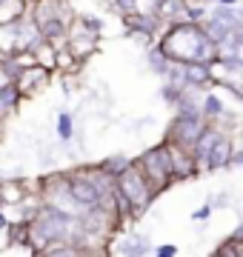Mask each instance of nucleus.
<instances>
[{
    "label": "nucleus",
    "mask_w": 243,
    "mask_h": 257,
    "mask_svg": "<svg viewBox=\"0 0 243 257\" xmlns=\"http://www.w3.org/2000/svg\"><path fill=\"white\" fill-rule=\"evenodd\" d=\"M158 46L169 55L172 63H217L220 46L206 35L203 23H192V20H180V23H169L163 37H158Z\"/></svg>",
    "instance_id": "nucleus-1"
},
{
    "label": "nucleus",
    "mask_w": 243,
    "mask_h": 257,
    "mask_svg": "<svg viewBox=\"0 0 243 257\" xmlns=\"http://www.w3.org/2000/svg\"><path fill=\"white\" fill-rule=\"evenodd\" d=\"M117 189H120V192L126 194V200L132 203V214H135V220L149 209L152 200H155V194H158L155 192V186L149 183V177L143 175V169L138 163H132L129 169L117 177Z\"/></svg>",
    "instance_id": "nucleus-2"
},
{
    "label": "nucleus",
    "mask_w": 243,
    "mask_h": 257,
    "mask_svg": "<svg viewBox=\"0 0 243 257\" xmlns=\"http://www.w3.org/2000/svg\"><path fill=\"white\" fill-rule=\"evenodd\" d=\"M135 163L143 169V175L149 177V183L155 186V192L160 189H166L172 180H175V169H172V146L166 143H160V146L149 149V152H143Z\"/></svg>",
    "instance_id": "nucleus-3"
},
{
    "label": "nucleus",
    "mask_w": 243,
    "mask_h": 257,
    "mask_svg": "<svg viewBox=\"0 0 243 257\" xmlns=\"http://www.w3.org/2000/svg\"><path fill=\"white\" fill-rule=\"evenodd\" d=\"M69 189H72V197L77 200L80 209H92V206H100L103 203V192L97 189V183L89 177L86 169L69 172Z\"/></svg>",
    "instance_id": "nucleus-4"
},
{
    "label": "nucleus",
    "mask_w": 243,
    "mask_h": 257,
    "mask_svg": "<svg viewBox=\"0 0 243 257\" xmlns=\"http://www.w3.org/2000/svg\"><path fill=\"white\" fill-rule=\"evenodd\" d=\"M52 72L55 69H49V66H26V69H20L18 74V89L20 94H23V100H32V97H38L40 92H46L49 89V83H52Z\"/></svg>",
    "instance_id": "nucleus-5"
},
{
    "label": "nucleus",
    "mask_w": 243,
    "mask_h": 257,
    "mask_svg": "<svg viewBox=\"0 0 243 257\" xmlns=\"http://www.w3.org/2000/svg\"><path fill=\"white\" fill-rule=\"evenodd\" d=\"M203 114H178L172 128H169V143H178V146H186L192 149L200 138V132H203Z\"/></svg>",
    "instance_id": "nucleus-6"
},
{
    "label": "nucleus",
    "mask_w": 243,
    "mask_h": 257,
    "mask_svg": "<svg viewBox=\"0 0 243 257\" xmlns=\"http://www.w3.org/2000/svg\"><path fill=\"white\" fill-rule=\"evenodd\" d=\"M29 15L38 20L40 26L49 23V20H75V12L69 6V0H35L29 6Z\"/></svg>",
    "instance_id": "nucleus-7"
},
{
    "label": "nucleus",
    "mask_w": 243,
    "mask_h": 257,
    "mask_svg": "<svg viewBox=\"0 0 243 257\" xmlns=\"http://www.w3.org/2000/svg\"><path fill=\"white\" fill-rule=\"evenodd\" d=\"M97 43H100V35H92V32H86L83 26H77L75 20H72V29H69V40H66V46L72 49L80 60H89V57L97 52Z\"/></svg>",
    "instance_id": "nucleus-8"
},
{
    "label": "nucleus",
    "mask_w": 243,
    "mask_h": 257,
    "mask_svg": "<svg viewBox=\"0 0 243 257\" xmlns=\"http://www.w3.org/2000/svg\"><path fill=\"white\" fill-rule=\"evenodd\" d=\"M232 140L226 138V135H220L217 138V143L212 146V152L206 155V160L200 163V169L203 172H217V169H226V166H232Z\"/></svg>",
    "instance_id": "nucleus-9"
},
{
    "label": "nucleus",
    "mask_w": 243,
    "mask_h": 257,
    "mask_svg": "<svg viewBox=\"0 0 243 257\" xmlns=\"http://www.w3.org/2000/svg\"><path fill=\"white\" fill-rule=\"evenodd\" d=\"M109 251L123 257H143L152 251V246H149V237H143V234H123V237L114 240V246Z\"/></svg>",
    "instance_id": "nucleus-10"
},
{
    "label": "nucleus",
    "mask_w": 243,
    "mask_h": 257,
    "mask_svg": "<svg viewBox=\"0 0 243 257\" xmlns=\"http://www.w3.org/2000/svg\"><path fill=\"white\" fill-rule=\"evenodd\" d=\"M152 12L163 23H180V20H186L189 0H152Z\"/></svg>",
    "instance_id": "nucleus-11"
},
{
    "label": "nucleus",
    "mask_w": 243,
    "mask_h": 257,
    "mask_svg": "<svg viewBox=\"0 0 243 257\" xmlns=\"http://www.w3.org/2000/svg\"><path fill=\"white\" fill-rule=\"evenodd\" d=\"M20 100H23V94H20L18 83L15 80L3 83V86H0V120H9L12 114L18 111Z\"/></svg>",
    "instance_id": "nucleus-12"
},
{
    "label": "nucleus",
    "mask_w": 243,
    "mask_h": 257,
    "mask_svg": "<svg viewBox=\"0 0 243 257\" xmlns=\"http://www.w3.org/2000/svg\"><path fill=\"white\" fill-rule=\"evenodd\" d=\"M6 234H9L12 246H20V248H29V251H32V220H29V217L12 220L9 229H6Z\"/></svg>",
    "instance_id": "nucleus-13"
},
{
    "label": "nucleus",
    "mask_w": 243,
    "mask_h": 257,
    "mask_svg": "<svg viewBox=\"0 0 243 257\" xmlns=\"http://www.w3.org/2000/svg\"><path fill=\"white\" fill-rule=\"evenodd\" d=\"M55 135H57V140H60L63 146H66V143H72V138H75V114H72V111H66V109L57 111Z\"/></svg>",
    "instance_id": "nucleus-14"
},
{
    "label": "nucleus",
    "mask_w": 243,
    "mask_h": 257,
    "mask_svg": "<svg viewBox=\"0 0 243 257\" xmlns=\"http://www.w3.org/2000/svg\"><path fill=\"white\" fill-rule=\"evenodd\" d=\"M146 60H149V69L158 74V77H166V72L172 69V60H169V55L158 46V43H155V46H149V52H146Z\"/></svg>",
    "instance_id": "nucleus-15"
},
{
    "label": "nucleus",
    "mask_w": 243,
    "mask_h": 257,
    "mask_svg": "<svg viewBox=\"0 0 243 257\" xmlns=\"http://www.w3.org/2000/svg\"><path fill=\"white\" fill-rule=\"evenodd\" d=\"M0 52H3V57L18 52V20L15 23H0Z\"/></svg>",
    "instance_id": "nucleus-16"
},
{
    "label": "nucleus",
    "mask_w": 243,
    "mask_h": 257,
    "mask_svg": "<svg viewBox=\"0 0 243 257\" xmlns=\"http://www.w3.org/2000/svg\"><path fill=\"white\" fill-rule=\"evenodd\" d=\"M29 12L23 0H0V23H15Z\"/></svg>",
    "instance_id": "nucleus-17"
},
{
    "label": "nucleus",
    "mask_w": 243,
    "mask_h": 257,
    "mask_svg": "<svg viewBox=\"0 0 243 257\" xmlns=\"http://www.w3.org/2000/svg\"><path fill=\"white\" fill-rule=\"evenodd\" d=\"M132 163H135V160H132L129 155H123V152H114V155H109V157H103V160H100V166H103V169H106L112 177H120Z\"/></svg>",
    "instance_id": "nucleus-18"
},
{
    "label": "nucleus",
    "mask_w": 243,
    "mask_h": 257,
    "mask_svg": "<svg viewBox=\"0 0 243 257\" xmlns=\"http://www.w3.org/2000/svg\"><path fill=\"white\" fill-rule=\"evenodd\" d=\"M240 15H243L240 9H234V6H223V3H220V6H217V9L212 12V18L220 20V23H226V26H232V29H237V26L243 23Z\"/></svg>",
    "instance_id": "nucleus-19"
},
{
    "label": "nucleus",
    "mask_w": 243,
    "mask_h": 257,
    "mask_svg": "<svg viewBox=\"0 0 243 257\" xmlns=\"http://www.w3.org/2000/svg\"><path fill=\"white\" fill-rule=\"evenodd\" d=\"M226 109H223V100L217 94H203V117L215 120V117H223Z\"/></svg>",
    "instance_id": "nucleus-20"
},
{
    "label": "nucleus",
    "mask_w": 243,
    "mask_h": 257,
    "mask_svg": "<svg viewBox=\"0 0 243 257\" xmlns=\"http://www.w3.org/2000/svg\"><path fill=\"white\" fill-rule=\"evenodd\" d=\"M75 23L77 26H83L86 32H92V35H100L103 32V20L92 18V15H75Z\"/></svg>",
    "instance_id": "nucleus-21"
},
{
    "label": "nucleus",
    "mask_w": 243,
    "mask_h": 257,
    "mask_svg": "<svg viewBox=\"0 0 243 257\" xmlns=\"http://www.w3.org/2000/svg\"><path fill=\"white\" fill-rule=\"evenodd\" d=\"M186 20H192V23H203V20H206V3H200V0H195V3H189Z\"/></svg>",
    "instance_id": "nucleus-22"
},
{
    "label": "nucleus",
    "mask_w": 243,
    "mask_h": 257,
    "mask_svg": "<svg viewBox=\"0 0 243 257\" xmlns=\"http://www.w3.org/2000/svg\"><path fill=\"white\" fill-rule=\"evenodd\" d=\"M112 6L120 12V18H123V15H132V12L141 9V3H138V0H112Z\"/></svg>",
    "instance_id": "nucleus-23"
},
{
    "label": "nucleus",
    "mask_w": 243,
    "mask_h": 257,
    "mask_svg": "<svg viewBox=\"0 0 243 257\" xmlns=\"http://www.w3.org/2000/svg\"><path fill=\"white\" fill-rule=\"evenodd\" d=\"M212 209H215V206H212V203H206V206H200V209H197V211H192V220L203 223L206 217H209V214H212Z\"/></svg>",
    "instance_id": "nucleus-24"
},
{
    "label": "nucleus",
    "mask_w": 243,
    "mask_h": 257,
    "mask_svg": "<svg viewBox=\"0 0 243 257\" xmlns=\"http://www.w3.org/2000/svg\"><path fill=\"white\" fill-rule=\"evenodd\" d=\"M155 254H158V257H175V254H178V246H172V243L158 246V248H155Z\"/></svg>",
    "instance_id": "nucleus-25"
},
{
    "label": "nucleus",
    "mask_w": 243,
    "mask_h": 257,
    "mask_svg": "<svg viewBox=\"0 0 243 257\" xmlns=\"http://www.w3.org/2000/svg\"><path fill=\"white\" fill-rule=\"evenodd\" d=\"M9 217H6V211H3V209H0V231H6V229H9Z\"/></svg>",
    "instance_id": "nucleus-26"
},
{
    "label": "nucleus",
    "mask_w": 243,
    "mask_h": 257,
    "mask_svg": "<svg viewBox=\"0 0 243 257\" xmlns=\"http://www.w3.org/2000/svg\"><path fill=\"white\" fill-rule=\"evenodd\" d=\"M226 194H217V200H212V206H215V209H220V206H226Z\"/></svg>",
    "instance_id": "nucleus-27"
},
{
    "label": "nucleus",
    "mask_w": 243,
    "mask_h": 257,
    "mask_svg": "<svg viewBox=\"0 0 243 257\" xmlns=\"http://www.w3.org/2000/svg\"><path fill=\"white\" fill-rule=\"evenodd\" d=\"M232 35H234V40H237V43H240V46H243V23H240V26H237V29H234Z\"/></svg>",
    "instance_id": "nucleus-28"
},
{
    "label": "nucleus",
    "mask_w": 243,
    "mask_h": 257,
    "mask_svg": "<svg viewBox=\"0 0 243 257\" xmlns=\"http://www.w3.org/2000/svg\"><path fill=\"white\" fill-rule=\"evenodd\" d=\"M232 163H234V166H243V149L237 152V155H232Z\"/></svg>",
    "instance_id": "nucleus-29"
},
{
    "label": "nucleus",
    "mask_w": 243,
    "mask_h": 257,
    "mask_svg": "<svg viewBox=\"0 0 243 257\" xmlns=\"http://www.w3.org/2000/svg\"><path fill=\"white\" fill-rule=\"evenodd\" d=\"M217 3H223V6H234L237 0H217Z\"/></svg>",
    "instance_id": "nucleus-30"
},
{
    "label": "nucleus",
    "mask_w": 243,
    "mask_h": 257,
    "mask_svg": "<svg viewBox=\"0 0 243 257\" xmlns=\"http://www.w3.org/2000/svg\"><path fill=\"white\" fill-rule=\"evenodd\" d=\"M0 209H6V200H3V192H0Z\"/></svg>",
    "instance_id": "nucleus-31"
},
{
    "label": "nucleus",
    "mask_w": 243,
    "mask_h": 257,
    "mask_svg": "<svg viewBox=\"0 0 243 257\" xmlns=\"http://www.w3.org/2000/svg\"><path fill=\"white\" fill-rule=\"evenodd\" d=\"M3 123H6V120H0V138H3Z\"/></svg>",
    "instance_id": "nucleus-32"
},
{
    "label": "nucleus",
    "mask_w": 243,
    "mask_h": 257,
    "mask_svg": "<svg viewBox=\"0 0 243 257\" xmlns=\"http://www.w3.org/2000/svg\"><path fill=\"white\" fill-rule=\"evenodd\" d=\"M23 3H26V6H32V3H35V0H23Z\"/></svg>",
    "instance_id": "nucleus-33"
},
{
    "label": "nucleus",
    "mask_w": 243,
    "mask_h": 257,
    "mask_svg": "<svg viewBox=\"0 0 243 257\" xmlns=\"http://www.w3.org/2000/svg\"><path fill=\"white\" fill-rule=\"evenodd\" d=\"M200 3H217V0H200Z\"/></svg>",
    "instance_id": "nucleus-34"
},
{
    "label": "nucleus",
    "mask_w": 243,
    "mask_h": 257,
    "mask_svg": "<svg viewBox=\"0 0 243 257\" xmlns=\"http://www.w3.org/2000/svg\"><path fill=\"white\" fill-rule=\"evenodd\" d=\"M0 57H3V52H0Z\"/></svg>",
    "instance_id": "nucleus-35"
}]
</instances>
